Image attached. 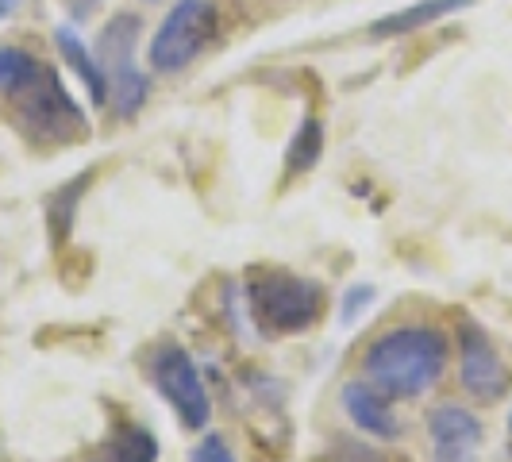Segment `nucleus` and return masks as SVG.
I'll use <instances>...</instances> for the list:
<instances>
[{"mask_svg": "<svg viewBox=\"0 0 512 462\" xmlns=\"http://www.w3.org/2000/svg\"><path fill=\"white\" fill-rule=\"evenodd\" d=\"M343 409H347V416L359 424L366 436H378V439L401 436V424L393 416V401L385 393H378L370 382L343 385Z\"/></svg>", "mask_w": 512, "mask_h": 462, "instance_id": "1a4fd4ad", "label": "nucleus"}, {"mask_svg": "<svg viewBox=\"0 0 512 462\" xmlns=\"http://www.w3.org/2000/svg\"><path fill=\"white\" fill-rule=\"evenodd\" d=\"M151 382L154 389L170 401V409L178 412V420L189 432H201L212 416L208 389L197 374V362L189 359V351L178 343H166L151 355Z\"/></svg>", "mask_w": 512, "mask_h": 462, "instance_id": "423d86ee", "label": "nucleus"}, {"mask_svg": "<svg viewBox=\"0 0 512 462\" xmlns=\"http://www.w3.org/2000/svg\"><path fill=\"white\" fill-rule=\"evenodd\" d=\"M35 66H39V62H35L27 51L0 47V89H4V93H8V89H16V85L35 70Z\"/></svg>", "mask_w": 512, "mask_h": 462, "instance_id": "2eb2a0df", "label": "nucleus"}, {"mask_svg": "<svg viewBox=\"0 0 512 462\" xmlns=\"http://www.w3.org/2000/svg\"><path fill=\"white\" fill-rule=\"evenodd\" d=\"M216 31H220V12L212 0H178L170 8V16L162 20V27L154 31L151 51H147L151 70L154 74H181L208 51Z\"/></svg>", "mask_w": 512, "mask_h": 462, "instance_id": "39448f33", "label": "nucleus"}, {"mask_svg": "<svg viewBox=\"0 0 512 462\" xmlns=\"http://www.w3.org/2000/svg\"><path fill=\"white\" fill-rule=\"evenodd\" d=\"M139 35H143V20L135 12H120L101 27V35L93 43V54L108 81V101L116 108V116H124V120H131L151 97V77L135 66Z\"/></svg>", "mask_w": 512, "mask_h": 462, "instance_id": "20e7f679", "label": "nucleus"}, {"mask_svg": "<svg viewBox=\"0 0 512 462\" xmlns=\"http://www.w3.org/2000/svg\"><path fill=\"white\" fill-rule=\"evenodd\" d=\"M54 43H58V54H62V58L74 66V74L85 81L89 101L97 104V108H101V104H108V81H104L101 62H97V54L81 43V35H77L74 27H58V31H54Z\"/></svg>", "mask_w": 512, "mask_h": 462, "instance_id": "f8f14e48", "label": "nucleus"}, {"mask_svg": "<svg viewBox=\"0 0 512 462\" xmlns=\"http://www.w3.org/2000/svg\"><path fill=\"white\" fill-rule=\"evenodd\" d=\"M316 462H385L374 447H362V443H339L332 451H324Z\"/></svg>", "mask_w": 512, "mask_h": 462, "instance_id": "dca6fc26", "label": "nucleus"}, {"mask_svg": "<svg viewBox=\"0 0 512 462\" xmlns=\"http://www.w3.org/2000/svg\"><path fill=\"white\" fill-rule=\"evenodd\" d=\"M189 462H235V451L224 443V436H205L193 447Z\"/></svg>", "mask_w": 512, "mask_h": 462, "instance_id": "f3484780", "label": "nucleus"}, {"mask_svg": "<svg viewBox=\"0 0 512 462\" xmlns=\"http://www.w3.org/2000/svg\"><path fill=\"white\" fill-rule=\"evenodd\" d=\"M85 462H158V439L151 436V428L120 420Z\"/></svg>", "mask_w": 512, "mask_h": 462, "instance_id": "9d476101", "label": "nucleus"}, {"mask_svg": "<svg viewBox=\"0 0 512 462\" xmlns=\"http://www.w3.org/2000/svg\"><path fill=\"white\" fill-rule=\"evenodd\" d=\"M447 355H451V347L439 328H428V324L393 328L366 347L362 378L389 401H409V397L428 393L443 378Z\"/></svg>", "mask_w": 512, "mask_h": 462, "instance_id": "f257e3e1", "label": "nucleus"}, {"mask_svg": "<svg viewBox=\"0 0 512 462\" xmlns=\"http://www.w3.org/2000/svg\"><path fill=\"white\" fill-rule=\"evenodd\" d=\"M459 378L462 389L474 401H501L509 393V366L478 324H462L459 328Z\"/></svg>", "mask_w": 512, "mask_h": 462, "instance_id": "0eeeda50", "label": "nucleus"}, {"mask_svg": "<svg viewBox=\"0 0 512 462\" xmlns=\"http://www.w3.org/2000/svg\"><path fill=\"white\" fill-rule=\"evenodd\" d=\"M89 181H93V170H85V174H77L74 181L58 185V193L51 197L47 224H51L54 243H66V239H70V228H74V216H77V201H81V193L89 189Z\"/></svg>", "mask_w": 512, "mask_h": 462, "instance_id": "4468645a", "label": "nucleus"}, {"mask_svg": "<svg viewBox=\"0 0 512 462\" xmlns=\"http://www.w3.org/2000/svg\"><path fill=\"white\" fill-rule=\"evenodd\" d=\"M8 108L16 131L35 147H77L93 131L81 104L70 97L62 74L43 62L16 89H8Z\"/></svg>", "mask_w": 512, "mask_h": 462, "instance_id": "f03ea898", "label": "nucleus"}, {"mask_svg": "<svg viewBox=\"0 0 512 462\" xmlns=\"http://www.w3.org/2000/svg\"><path fill=\"white\" fill-rule=\"evenodd\" d=\"M16 4H20V0H0V20H4V16H8Z\"/></svg>", "mask_w": 512, "mask_h": 462, "instance_id": "aec40b11", "label": "nucleus"}, {"mask_svg": "<svg viewBox=\"0 0 512 462\" xmlns=\"http://www.w3.org/2000/svg\"><path fill=\"white\" fill-rule=\"evenodd\" d=\"M247 305L266 335H297L324 316V289L293 270L262 266L247 278Z\"/></svg>", "mask_w": 512, "mask_h": 462, "instance_id": "7ed1b4c3", "label": "nucleus"}, {"mask_svg": "<svg viewBox=\"0 0 512 462\" xmlns=\"http://www.w3.org/2000/svg\"><path fill=\"white\" fill-rule=\"evenodd\" d=\"M320 154H324V124H320L316 116H305V120L297 124V131H293V139H289L285 174H289V178L305 174V170H312V166L320 162Z\"/></svg>", "mask_w": 512, "mask_h": 462, "instance_id": "ddd939ff", "label": "nucleus"}, {"mask_svg": "<svg viewBox=\"0 0 512 462\" xmlns=\"http://www.w3.org/2000/svg\"><path fill=\"white\" fill-rule=\"evenodd\" d=\"M370 301H374V289H370V285H355V289L347 293V301H343V320L351 324V320L359 316V308H370Z\"/></svg>", "mask_w": 512, "mask_h": 462, "instance_id": "a211bd4d", "label": "nucleus"}, {"mask_svg": "<svg viewBox=\"0 0 512 462\" xmlns=\"http://www.w3.org/2000/svg\"><path fill=\"white\" fill-rule=\"evenodd\" d=\"M470 4H474V0H416V4L401 8V12H389V16H382L378 24L370 27V35H374V39H397V35H412V31L439 24V20L455 16V12L470 8Z\"/></svg>", "mask_w": 512, "mask_h": 462, "instance_id": "9b49d317", "label": "nucleus"}, {"mask_svg": "<svg viewBox=\"0 0 512 462\" xmlns=\"http://www.w3.org/2000/svg\"><path fill=\"white\" fill-rule=\"evenodd\" d=\"M428 432H432L436 462H474L482 447V420L459 405H439L428 416Z\"/></svg>", "mask_w": 512, "mask_h": 462, "instance_id": "6e6552de", "label": "nucleus"}, {"mask_svg": "<svg viewBox=\"0 0 512 462\" xmlns=\"http://www.w3.org/2000/svg\"><path fill=\"white\" fill-rule=\"evenodd\" d=\"M62 8H66V16H70L74 24H85V20L101 8V0H62Z\"/></svg>", "mask_w": 512, "mask_h": 462, "instance_id": "6ab92c4d", "label": "nucleus"}]
</instances>
